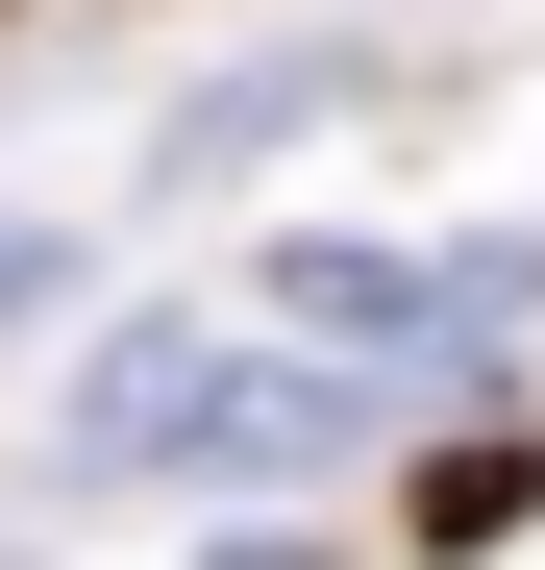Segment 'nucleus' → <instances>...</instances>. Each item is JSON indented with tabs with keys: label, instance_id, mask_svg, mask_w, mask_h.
Listing matches in <instances>:
<instances>
[{
	"label": "nucleus",
	"instance_id": "2",
	"mask_svg": "<svg viewBox=\"0 0 545 570\" xmlns=\"http://www.w3.org/2000/svg\"><path fill=\"white\" fill-rule=\"evenodd\" d=\"M545 298V248L496 224V248H373V224H298L248 273V323L272 347H323V372H422V347H472V323H521Z\"/></svg>",
	"mask_w": 545,
	"mask_h": 570
},
{
	"label": "nucleus",
	"instance_id": "4",
	"mask_svg": "<svg viewBox=\"0 0 545 570\" xmlns=\"http://www.w3.org/2000/svg\"><path fill=\"white\" fill-rule=\"evenodd\" d=\"M50 273H75V248H50L26 199H0V347H26V323H50Z\"/></svg>",
	"mask_w": 545,
	"mask_h": 570
},
{
	"label": "nucleus",
	"instance_id": "1",
	"mask_svg": "<svg viewBox=\"0 0 545 570\" xmlns=\"http://www.w3.org/2000/svg\"><path fill=\"white\" fill-rule=\"evenodd\" d=\"M100 497H199V471H272V446H323V347H272V323H125V347H75V422H50Z\"/></svg>",
	"mask_w": 545,
	"mask_h": 570
},
{
	"label": "nucleus",
	"instance_id": "3",
	"mask_svg": "<svg viewBox=\"0 0 545 570\" xmlns=\"http://www.w3.org/2000/svg\"><path fill=\"white\" fill-rule=\"evenodd\" d=\"M298 125H347V50H272V75H224V100H174L149 125V199H224V174H272Z\"/></svg>",
	"mask_w": 545,
	"mask_h": 570
}]
</instances>
